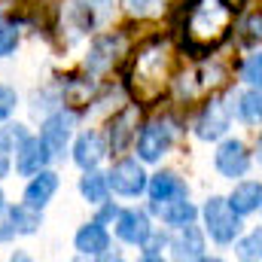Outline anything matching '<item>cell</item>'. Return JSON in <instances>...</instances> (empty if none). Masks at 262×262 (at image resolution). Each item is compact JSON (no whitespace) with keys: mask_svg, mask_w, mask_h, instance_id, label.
Instances as JSON below:
<instances>
[{"mask_svg":"<svg viewBox=\"0 0 262 262\" xmlns=\"http://www.w3.org/2000/svg\"><path fill=\"white\" fill-rule=\"evenodd\" d=\"M9 238H15V232H12V226H9L6 210H0V241H9Z\"/></svg>","mask_w":262,"mask_h":262,"instance_id":"cell-32","label":"cell"},{"mask_svg":"<svg viewBox=\"0 0 262 262\" xmlns=\"http://www.w3.org/2000/svg\"><path fill=\"white\" fill-rule=\"evenodd\" d=\"M15 107H18V95H15V89L0 82V122H6V119L15 113Z\"/></svg>","mask_w":262,"mask_h":262,"instance_id":"cell-28","label":"cell"},{"mask_svg":"<svg viewBox=\"0 0 262 262\" xmlns=\"http://www.w3.org/2000/svg\"><path fill=\"white\" fill-rule=\"evenodd\" d=\"M168 0H122V9L134 15V18H146V15H156V12H162V6H165Z\"/></svg>","mask_w":262,"mask_h":262,"instance_id":"cell-27","label":"cell"},{"mask_svg":"<svg viewBox=\"0 0 262 262\" xmlns=\"http://www.w3.org/2000/svg\"><path fill=\"white\" fill-rule=\"evenodd\" d=\"M232 110H235V116L244 125H262V89L247 85V92L238 95V101H235Z\"/></svg>","mask_w":262,"mask_h":262,"instance_id":"cell-21","label":"cell"},{"mask_svg":"<svg viewBox=\"0 0 262 262\" xmlns=\"http://www.w3.org/2000/svg\"><path fill=\"white\" fill-rule=\"evenodd\" d=\"M0 25H3V18H0Z\"/></svg>","mask_w":262,"mask_h":262,"instance_id":"cell-38","label":"cell"},{"mask_svg":"<svg viewBox=\"0 0 262 262\" xmlns=\"http://www.w3.org/2000/svg\"><path fill=\"white\" fill-rule=\"evenodd\" d=\"M229 37V9L220 0H198L195 9L183 18V52L189 58H207Z\"/></svg>","mask_w":262,"mask_h":262,"instance_id":"cell-1","label":"cell"},{"mask_svg":"<svg viewBox=\"0 0 262 262\" xmlns=\"http://www.w3.org/2000/svg\"><path fill=\"white\" fill-rule=\"evenodd\" d=\"M174 137H177V122L171 116H159L152 122H146L140 134L134 137V146H137V159L143 165H156L168 156V149L174 146Z\"/></svg>","mask_w":262,"mask_h":262,"instance_id":"cell-3","label":"cell"},{"mask_svg":"<svg viewBox=\"0 0 262 262\" xmlns=\"http://www.w3.org/2000/svg\"><path fill=\"white\" fill-rule=\"evenodd\" d=\"M146 180H149V174L143 171V162L134 159V156H122V159L110 168V174H107L110 192H116V195H122V198L143 195V192H146Z\"/></svg>","mask_w":262,"mask_h":262,"instance_id":"cell-5","label":"cell"},{"mask_svg":"<svg viewBox=\"0 0 262 262\" xmlns=\"http://www.w3.org/2000/svg\"><path fill=\"white\" fill-rule=\"evenodd\" d=\"M73 247H76L79 256H98V259H104L107 250H110V232H107V226L98 223V220L85 223V226L76 232Z\"/></svg>","mask_w":262,"mask_h":262,"instance_id":"cell-14","label":"cell"},{"mask_svg":"<svg viewBox=\"0 0 262 262\" xmlns=\"http://www.w3.org/2000/svg\"><path fill=\"white\" fill-rule=\"evenodd\" d=\"M152 210L162 216V223L168 229H180L186 223H195L198 220V207L189 198H174V201H162V204H152Z\"/></svg>","mask_w":262,"mask_h":262,"instance_id":"cell-19","label":"cell"},{"mask_svg":"<svg viewBox=\"0 0 262 262\" xmlns=\"http://www.w3.org/2000/svg\"><path fill=\"white\" fill-rule=\"evenodd\" d=\"M232 116H235L232 104H226L223 98H210L195 119V137L198 140H220V137H226L229 128H232Z\"/></svg>","mask_w":262,"mask_h":262,"instance_id":"cell-7","label":"cell"},{"mask_svg":"<svg viewBox=\"0 0 262 262\" xmlns=\"http://www.w3.org/2000/svg\"><path fill=\"white\" fill-rule=\"evenodd\" d=\"M79 122V110L73 107H55L43 125H40V137L46 143V149L52 152V159H64L67 156V143H70V134Z\"/></svg>","mask_w":262,"mask_h":262,"instance_id":"cell-4","label":"cell"},{"mask_svg":"<svg viewBox=\"0 0 262 262\" xmlns=\"http://www.w3.org/2000/svg\"><path fill=\"white\" fill-rule=\"evenodd\" d=\"M6 216H9V226L15 235H34L40 226H43V213L31 204H12V207H3Z\"/></svg>","mask_w":262,"mask_h":262,"instance_id":"cell-20","label":"cell"},{"mask_svg":"<svg viewBox=\"0 0 262 262\" xmlns=\"http://www.w3.org/2000/svg\"><path fill=\"white\" fill-rule=\"evenodd\" d=\"M28 137V131H25V125H3L0 128V152H6V156H12L15 149H18V143Z\"/></svg>","mask_w":262,"mask_h":262,"instance_id":"cell-26","label":"cell"},{"mask_svg":"<svg viewBox=\"0 0 262 262\" xmlns=\"http://www.w3.org/2000/svg\"><path fill=\"white\" fill-rule=\"evenodd\" d=\"M107 152H110V146H107V140H104L101 131H82V134L76 137V143H73V162H76L82 171L98 168V165L107 159Z\"/></svg>","mask_w":262,"mask_h":262,"instance_id":"cell-13","label":"cell"},{"mask_svg":"<svg viewBox=\"0 0 262 262\" xmlns=\"http://www.w3.org/2000/svg\"><path fill=\"white\" fill-rule=\"evenodd\" d=\"M137 119H140V107L137 104H128V107H122L113 119H110V131H107V146H110V152H125L131 143H134V137H137Z\"/></svg>","mask_w":262,"mask_h":262,"instance_id":"cell-8","label":"cell"},{"mask_svg":"<svg viewBox=\"0 0 262 262\" xmlns=\"http://www.w3.org/2000/svg\"><path fill=\"white\" fill-rule=\"evenodd\" d=\"M9 168H12V156L0 152V180H3V177H9Z\"/></svg>","mask_w":262,"mask_h":262,"instance_id":"cell-34","label":"cell"},{"mask_svg":"<svg viewBox=\"0 0 262 262\" xmlns=\"http://www.w3.org/2000/svg\"><path fill=\"white\" fill-rule=\"evenodd\" d=\"M98 207H101V213L95 216L98 223H104V226H107V223H116V216H119V207H116V204H113L110 198H107V201H101Z\"/></svg>","mask_w":262,"mask_h":262,"instance_id":"cell-31","label":"cell"},{"mask_svg":"<svg viewBox=\"0 0 262 262\" xmlns=\"http://www.w3.org/2000/svg\"><path fill=\"white\" fill-rule=\"evenodd\" d=\"M79 192H82V198H85L89 204H101V201H107V198H110L107 174H101L98 168L85 171V174H82V180H79Z\"/></svg>","mask_w":262,"mask_h":262,"instance_id":"cell-22","label":"cell"},{"mask_svg":"<svg viewBox=\"0 0 262 262\" xmlns=\"http://www.w3.org/2000/svg\"><path fill=\"white\" fill-rule=\"evenodd\" d=\"M122 49H125V37H122V34H104V37H98V40L92 43L89 55H85V70H92V73L110 70Z\"/></svg>","mask_w":262,"mask_h":262,"instance_id":"cell-12","label":"cell"},{"mask_svg":"<svg viewBox=\"0 0 262 262\" xmlns=\"http://www.w3.org/2000/svg\"><path fill=\"white\" fill-rule=\"evenodd\" d=\"M168 238H171V235H165V232H156V229H152V235L140 244V247H143V253H140V256H143L146 262L162 259V256H165V250H168Z\"/></svg>","mask_w":262,"mask_h":262,"instance_id":"cell-24","label":"cell"},{"mask_svg":"<svg viewBox=\"0 0 262 262\" xmlns=\"http://www.w3.org/2000/svg\"><path fill=\"white\" fill-rule=\"evenodd\" d=\"M256 162H259V168H262V137H259V143H256Z\"/></svg>","mask_w":262,"mask_h":262,"instance_id":"cell-36","label":"cell"},{"mask_svg":"<svg viewBox=\"0 0 262 262\" xmlns=\"http://www.w3.org/2000/svg\"><path fill=\"white\" fill-rule=\"evenodd\" d=\"M235 250H238V256H241V259H259V256H262V229L250 232L247 238H241V235H238Z\"/></svg>","mask_w":262,"mask_h":262,"instance_id":"cell-25","label":"cell"},{"mask_svg":"<svg viewBox=\"0 0 262 262\" xmlns=\"http://www.w3.org/2000/svg\"><path fill=\"white\" fill-rule=\"evenodd\" d=\"M55 192H58V174L49 171V168H43V171H37V174L31 177V183H28V189H25V204L43 210V207L55 198Z\"/></svg>","mask_w":262,"mask_h":262,"instance_id":"cell-18","label":"cell"},{"mask_svg":"<svg viewBox=\"0 0 262 262\" xmlns=\"http://www.w3.org/2000/svg\"><path fill=\"white\" fill-rule=\"evenodd\" d=\"M198 216L204 220V235L213 241V244H220V247H229V244H235L238 241V235H241V216L232 210V204H229V198L223 195H210L204 201V207L198 210Z\"/></svg>","mask_w":262,"mask_h":262,"instance_id":"cell-2","label":"cell"},{"mask_svg":"<svg viewBox=\"0 0 262 262\" xmlns=\"http://www.w3.org/2000/svg\"><path fill=\"white\" fill-rule=\"evenodd\" d=\"M250 165H253V159H250V149H247L244 140H238V137H220V146L213 152V168L220 171V177L241 180V177H247Z\"/></svg>","mask_w":262,"mask_h":262,"instance_id":"cell-6","label":"cell"},{"mask_svg":"<svg viewBox=\"0 0 262 262\" xmlns=\"http://www.w3.org/2000/svg\"><path fill=\"white\" fill-rule=\"evenodd\" d=\"M146 195L152 204H162V201H174V198H189V186L174 171H159L146 180Z\"/></svg>","mask_w":262,"mask_h":262,"instance_id":"cell-15","label":"cell"},{"mask_svg":"<svg viewBox=\"0 0 262 262\" xmlns=\"http://www.w3.org/2000/svg\"><path fill=\"white\" fill-rule=\"evenodd\" d=\"M238 73H241V82H244V85L262 89V52L247 55V58L241 61V67H238Z\"/></svg>","mask_w":262,"mask_h":262,"instance_id":"cell-23","label":"cell"},{"mask_svg":"<svg viewBox=\"0 0 262 262\" xmlns=\"http://www.w3.org/2000/svg\"><path fill=\"white\" fill-rule=\"evenodd\" d=\"M134 85H143V82H156V89H162L165 82V49H146L137 55L134 61V73L128 76Z\"/></svg>","mask_w":262,"mask_h":262,"instance_id":"cell-16","label":"cell"},{"mask_svg":"<svg viewBox=\"0 0 262 262\" xmlns=\"http://www.w3.org/2000/svg\"><path fill=\"white\" fill-rule=\"evenodd\" d=\"M168 250L174 259H207V244H204V232L195 223H186L180 229H174V235L168 238Z\"/></svg>","mask_w":262,"mask_h":262,"instance_id":"cell-10","label":"cell"},{"mask_svg":"<svg viewBox=\"0 0 262 262\" xmlns=\"http://www.w3.org/2000/svg\"><path fill=\"white\" fill-rule=\"evenodd\" d=\"M3 207H6V204H3V189H0V210H3Z\"/></svg>","mask_w":262,"mask_h":262,"instance_id":"cell-37","label":"cell"},{"mask_svg":"<svg viewBox=\"0 0 262 262\" xmlns=\"http://www.w3.org/2000/svg\"><path fill=\"white\" fill-rule=\"evenodd\" d=\"M82 3H89V6H95V9H98V6H107L110 0H82Z\"/></svg>","mask_w":262,"mask_h":262,"instance_id":"cell-35","label":"cell"},{"mask_svg":"<svg viewBox=\"0 0 262 262\" xmlns=\"http://www.w3.org/2000/svg\"><path fill=\"white\" fill-rule=\"evenodd\" d=\"M18 46V28L15 25H0V58L12 55Z\"/></svg>","mask_w":262,"mask_h":262,"instance_id":"cell-29","label":"cell"},{"mask_svg":"<svg viewBox=\"0 0 262 262\" xmlns=\"http://www.w3.org/2000/svg\"><path fill=\"white\" fill-rule=\"evenodd\" d=\"M229 204L241 220L262 210V183L259 180H238L235 189L229 192Z\"/></svg>","mask_w":262,"mask_h":262,"instance_id":"cell-17","label":"cell"},{"mask_svg":"<svg viewBox=\"0 0 262 262\" xmlns=\"http://www.w3.org/2000/svg\"><path fill=\"white\" fill-rule=\"evenodd\" d=\"M238 31H244V43L259 40V37H262V15H247V18L241 21V28H238Z\"/></svg>","mask_w":262,"mask_h":262,"instance_id":"cell-30","label":"cell"},{"mask_svg":"<svg viewBox=\"0 0 262 262\" xmlns=\"http://www.w3.org/2000/svg\"><path fill=\"white\" fill-rule=\"evenodd\" d=\"M149 235H152V220H149L146 210H137V207L119 210V216H116V238L122 244L140 247Z\"/></svg>","mask_w":262,"mask_h":262,"instance_id":"cell-9","label":"cell"},{"mask_svg":"<svg viewBox=\"0 0 262 262\" xmlns=\"http://www.w3.org/2000/svg\"><path fill=\"white\" fill-rule=\"evenodd\" d=\"M49 162H52V152L46 149L43 137H31V134H28V137L18 143V149H15V171H18L21 177H34V174L43 171Z\"/></svg>","mask_w":262,"mask_h":262,"instance_id":"cell-11","label":"cell"},{"mask_svg":"<svg viewBox=\"0 0 262 262\" xmlns=\"http://www.w3.org/2000/svg\"><path fill=\"white\" fill-rule=\"evenodd\" d=\"M220 3H223L229 12H244V6H247L250 0H220Z\"/></svg>","mask_w":262,"mask_h":262,"instance_id":"cell-33","label":"cell"}]
</instances>
